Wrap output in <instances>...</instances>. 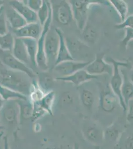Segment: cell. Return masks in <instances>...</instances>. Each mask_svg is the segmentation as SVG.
Instances as JSON below:
<instances>
[{
	"label": "cell",
	"mask_w": 133,
	"mask_h": 149,
	"mask_svg": "<svg viewBox=\"0 0 133 149\" xmlns=\"http://www.w3.org/2000/svg\"><path fill=\"white\" fill-rule=\"evenodd\" d=\"M5 101L2 99V97H0V110L2 109V107L3 106V104L5 103Z\"/></svg>",
	"instance_id": "obj_39"
},
{
	"label": "cell",
	"mask_w": 133,
	"mask_h": 149,
	"mask_svg": "<svg viewBox=\"0 0 133 149\" xmlns=\"http://www.w3.org/2000/svg\"></svg>",
	"instance_id": "obj_43"
},
{
	"label": "cell",
	"mask_w": 133,
	"mask_h": 149,
	"mask_svg": "<svg viewBox=\"0 0 133 149\" xmlns=\"http://www.w3.org/2000/svg\"><path fill=\"white\" fill-rule=\"evenodd\" d=\"M5 13L8 23L14 31L23 27L27 24L24 17L12 7H10L5 11Z\"/></svg>",
	"instance_id": "obj_18"
},
{
	"label": "cell",
	"mask_w": 133,
	"mask_h": 149,
	"mask_svg": "<svg viewBox=\"0 0 133 149\" xmlns=\"http://www.w3.org/2000/svg\"><path fill=\"white\" fill-rule=\"evenodd\" d=\"M9 31L5 10L3 5L0 8V36H4Z\"/></svg>",
	"instance_id": "obj_29"
},
{
	"label": "cell",
	"mask_w": 133,
	"mask_h": 149,
	"mask_svg": "<svg viewBox=\"0 0 133 149\" xmlns=\"http://www.w3.org/2000/svg\"><path fill=\"white\" fill-rule=\"evenodd\" d=\"M125 149H133V136H130L125 143Z\"/></svg>",
	"instance_id": "obj_37"
},
{
	"label": "cell",
	"mask_w": 133,
	"mask_h": 149,
	"mask_svg": "<svg viewBox=\"0 0 133 149\" xmlns=\"http://www.w3.org/2000/svg\"><path fill=\"white\" fill-rule=\"evenodd\" d=\"M22 39L27 49L29 57L31 60V64L34 67H37L36 63V57L38 49L37 40L30 38H26Z\"/></svg>",
	"instance_id": "obj_21"
},
{
	"label": "cell",
	"mask_w": 133,
	"mask_h": 149,
	"mask_svg": "<svg viewBox=\"0 0 133 149\" xmlns=\"http://www.w3.org/2000/svg\"><path fill=\"white\" fill-rule=\"evenodd\" d=\"M9 5L24 17L27 24L38 22L37 13L31 10L24 1H11L9 2Z\"/></svg>",
	"instance_id": "obj_13"
},
{
	"label": "cell",
	"mask_w": 133,
	"mask_h": 149,
	"mask_svg": "<svg viewBox=\"0 0 133 149\" xmlns=\"http://www.w3.org/2000/svg\"><path fill=\"white\" fill-rule=\"evenodd\" d=\"M15 40V37L10 31L4 36H0V49L3 51L12 52Z\"/></svg>",
	"instance_id": "obj_25"
},
{
	"label": "cell",
	"mask_w": 133,
	"mask_h": 149,
	"mask_svg": "<svg viewBox=\"0 0 133 149\" xmlns=\"http://www.w3.org/2000/svg\"><path fill=\"white\" fill-rule=\"evenodd\" d=\"M85 134L89 141L93 142H98L100 138V132L96 127H88L85 131Z\"/></svg>",
	"instance_id": "obj_30"
},
{
	"label": "cell",
	"mask_w": 133,
	"mask_h": 149,
	"mask_svg": "<svg viewBox=\"0 0 133 149\" xmlns=\"http://www.w3.org/2000/svg\"><path fill=\"white\" fill-rule=\"evenodd\" d=\"M52 20V6H51L49 16L45 24L42 26V32L40 37L37 40L38 49L36 57V63L37 67L40 69L42 72L47 71L49 69L44 52V42L47 33L50 29Z\"/></svg>",
	"instance_id": "obj_4"
},
{
	"label": "cell",
	"mask_w": 133,
	"mask_h": 149,
	"mask_svg": "<svg viewBox=\"0 0 133 149\" xmlns=\"http://www.w3.org/2000/svg\"><path fill=\"white\" fill-rule=\"evenodd\" d=\"M118 97L113 92H103L100 97V106L103 110L106 112H111L114 110L118 103Z\"/></svg>",
	"instance_id": "obj_17"
},
{
	"label": "cell",
	"mask_w": 133,
	"mask_h": 149,
	"mask_svg": "<svg viewBox=\"0 0 133 149\" xmlns=\"http://www.w3.org/2000/svg\"><path fill=\"white\" fill-rule=\"evenodd\" d=\"M84 69L90 74L99 75L107 74L112 75L113 67L112 65L105 62L104 60V54L97 53L94 60L86 66Z\"/></svg>",
	"instance_id": "obj_8"
},
{
	"label": "cell",
	"mask_w": 133,
	"mask_h": 149,
	"mask_svg": "<svg viewBox=\"0 0 133 149\" xmlns=\"http://www.w3.org/2000/svg\"><path fill=\"white\" fill-rule=\"evenodd\" d=\"M70 53L75 61H84V58L89 54V46L76 38H65Z\"/></svg>",
	"instance_id": "obj_9"
},
{
	"label": "cell",
	"mask_w": 133,
	"mask_h": 149,
	"mask_svg": "<svg viewBox=\"0 0 133 149\" xmlns=\"http://www.w3.org/2000/svg\"><path fill=\"white\" fill-rule=\"evenodd\" d=\"M42 26L39 22L27 24L20 29L14 30L15 37L20 38H30L38 40L42 32Z\"/></svg>",
	"instance_id": "obj_14"
},
{
	"label": "cell",
	"mask_w": 133,
	"mask_h": 149,
	"mask_svg": "<svg viewBox=\"0 0 133 149\" xmlns=\"http://www.w3.org/2000/svg\"><path fill=\"white\" fill-rule=\"evenodd\" d=\"M100 76L90 74L86 70H79L70 76L66 77H57L55 80L71 83L76 86H79L87 81L93 79H97Z\"/></svg>",
	"instance_id": "obj_12"
},
{
	"label": "cell",
	"mask_w": 133,
	"mask_h": 149,
	"mask_svg": "<svg viewBox=\"0 0 133 149\" xmlns=\"http://www.w3.org/2000/svg\"><path fill=\"white\" fill-rule=\"evenodd\" d=\"M0 149H1V148H0Z\"/></svg>",
	"instance_id": "obj_41"
},
{
	"label": "cell",
	"mask_w": 133,
	"mask_h": 149,
	"mask_svg": "<svg viewBox=\"0 0 133 149\" xmlns=\"http://www.w3.org/2000/svg\"><path fill=\"white\" fill-rule=\"evenodd\" d=\"M55 29L59 36L60 40L57 57L56 61L55 66L65 61L74 60L72 59V57L71 56L68 50L65 38L64 37V33L62 29L59 28H55Z\"/></svg>",
	"instance_id": "obj_15"
},
{
	"label": "cell",
	"mask_w": 133,
	"mask_h": 149,
	"mask_svg": "<svg viewBox=\"0 0 133 149\" xmlns=\"http://www.w3.org/2000/svg\"><path fill=\"white\" fill-rule=\"evenodd\" d=\"M119 14L121 22H123L127 17L128 6L126 2L123 0H110L109 1Z\"/></svg>",
	"instance_id": "obj_24"
},
{
	"label": "cell",
	"mask_w": 133,
	"mask_h": 149,
	"mask_svg": "<svg viewBox=\"0 0 133 149\" xmlns=\"http://www.w3.org/2000/svg\"><path fill=\"white\" fill-rule=\"evenodd\" d=\"M59 37L55 29L50 28L44 42V52L48 67L55 65L59 46Z\"/></svg>",
	"instance_id": "obj_7"
},
{
	"label": "cell",
	"mask_w": 133,
	"mask_h": 149,
	"mask_svg": "<svg viewBox=\"0 0 133 149\" xmlns=\"http://www.w3.org/2000/svg\"><path fill=\"white\" fill-rule=\"evenodd\" d=\"M127 118L129 120H133V99L130 100L127 105Z\"/></svg>",
	"instance_id": "obj_35"
},
{
	"label": "cell",
	"mask_w": 133,
	"mask_h": 149,
	"mask_svg": "<svg viewBox=\"0 0 133 149\" xmlns=\"http://www.w3.org/2000/svg\"><path fill=\"white\" fill-rule=\"evenodd\" d=\"M121 72L123 77V81L121 88L122 95L127 108L128 102L133 99V84L128 76L126 71L123 70Z\"/></svg>",
	"instance_id": "obj_19"
},
{
	"label": "cell",
	"mask_w": 133,
	"mask_h": 149,
	"mask_svg": "<svg viewBox=\"0 0 133 149\" xmlns=\"http://www.w3.org/2000/svg\"><path fill=\"white\" fill-rule=\"evenodd\" d=\"M72 10L73 19L78 29L81 32L88 23V12L90 7L93 4H104L100 1L71 0L69 1Z\"/></svg>",
	"instance_id": "obj_2"
},
{
	"label": "cell",
	"mask_w": 133,
	"mask_h": 149,
	"mask_svg": "<svg viewBox=\"0 0 133 149\" xmlns=\"http://www.w3.org/2000/svg\"><path fill=\"white\" fill-rule=\"evenodd\" d=\"M55 97V93L51 91L44 95V97L39 102L33 103L38 105L41 109L50 115H52V106Z\"/></svg>",
	"instance_id": "obj_20"
},
{
	"label": "cell",
	"mask_w": 133,
	"mask_h": 149,
	"mask_svg": "<svg viewBox=\"0 0 133 149\" xmlns=\"http://www.w3.org/2000/svg\"><path fill=\"white\" fill-rule=\"evenodd\" d=\"M115 27L118 29L126 28L133 29V14L128 16L123 22L116 24Z\"/></svg>",
	"instance_id": "obj_32"
},
{
	"label": "cell",
	"mask_w": 133,
	"mask_h": 149,
	"mask_svg": "<svg viewBox=\"0 0 133 149\" xmlns=\"http://www.w3.org/2000/svg\"><path fill=\"white\" fill-rule=\"evenodd\" d=\"M19 114V107L16 100L5 101L0 110V119L11 124L17 121Z\"/></svg>",
	"instance_id": "obj_11"
},
{
	"label": "cell",
	"mask_w": 133,
	"mask_h": 149,
	"mask_svg": "<svg viewBox=\"0 0 133 149\" xmlns=\"http://www.w3.org/2000/svg\"><path fill=\"white\" fill-rule=\"evenodd\" d=\"M62 100L64 103L71 104L72 102V97L69 93H66L63 95Z\"/></svg>",
	"instance_id": "obj_36"
},
{
	"label": "cell",
	"mask_w": 133,
	"mask_h": 149,
	"mask_svg": "<svg viewBox=\"0 0 133 149\" xmlns=\"http://www.w3.org/2000/svg\"><path fill=\"white\" fill-rule=\"evenodd\" d=\"M130 80H131L132 82V83L133 84V72H132V74L131 77V78H130Z\"/></svg>",
	"instance_id": "obj_40"
},
{
	"label": "cell",
	"mask_w": 133,
	"mask_h": 149,
	"mask_svg": "<svg viewBox=\"0 0 133 149\" xmlns=\"http://www.w3.org/2000/svg\"><path fill=\"white\" fill-rule=\"evenodd\" d=\"M0 97L5 101L17 100H27L29 97L14 91L0 84Z\"/></svg>",
	"instance_id": "obj_23"
},
{
	"label": "cell",
	"mask_w": 133,
	"mask_h": 149,
	"mask_svg": "<svg viewBox=\"0 0 133 149\" xmlns=\"http://www.w3.org/2000/svg\"><path fill=\"white\" fill-rule=\"evenodd\" d=\"M54 80L55 79H53L52 77L47 71L42 72L38 74L37 83L41 89L46 94L52 91L51 88Z\"/></svg>",
	"instance_id": "obj_22"
},
{
	"label": "cell",
	"mask_w": 133,
	"mask_h": 149,
	"mask_svg": "<svg viewBox=\"0 0 133 149\" xmlns=\"http://www.w3.org/2000/svg\"><path fill=\"white\" fill-rule=\"evenodd\" d=\"M52 9L53 19L63 26L69 24L73 19L72 10L69 1H50Z\"/></svg>",
	"instance_id": "obj_5"
},
{
	"label": "cell",
	"mask_w": 133,
	"mask_h": 149,
	"mask_svg": "<svg viewBox=\"0 0 133 149\" xmlns=\"http://www.w3.org/2000/svg\"><path fill=\"white\" fill-rule=\"evenodd\" d=\"M0 63L10 69L25 73L32 79H36V77L31 68L17 59L10 51L0 49Z\"/></svg>",
	"instance_id": "obj_6"
},
{
	"label": "cell",
	"mask_w": 133,
	"mask_h": 149,
	"mask_svg": "<svg viewBox=\"0 0 133 149\" xmlns=\"http://www.w3.org/2000/svg\"><path fill=\"white\" fill-rule=\"evenodd\" d=\"M32 80L25 73L6 67L0 68V84L27 97L32 90Z\"/></svg>",
	"instance_id": "obj_1"
},
{
	"label": "cell",
	"mask_w": 133,
	"mask_h": 149,
	"mask_svg": "<svg viewBox=\"0 0 133 149\" xmlns=\"http://www.w3.org/2000/svg\"><path fill=\"white\" fill-rule=\"evenodd\" d=\"M125 29L126 34L125 37L121 41V43L123 46L127 48L129 43L133 40V29L126 28Z\"/></svg>",
	"instance_id": "obj_33"
},
{
	"label": "cell",
	"mask_w": 133,
	"mask_h": 149,
	"mask_svg": "<svg viewBox=\"0 0 133 149\" xmlns=\"http://www.w3.org/2000/svg\"><path fill=\"white\" fill-rule=\"evenodd\" d=\"M4 149H10L8 138L7 137H5L4 138Z\"/></svg>",
	"instance_id": "obj_38"
},
{
	"label": "cell",
	"mask_w": 133,
	"mask_h": 149,
	"mask_svg": "<svg viewBox=\"0 0 133 149\" xmlns=\"http://www.w3.org/2000/svg\"><path fill=\"white\" fill-rule=\"evenodd\" d=\"M91 61H67L59 63L54 66V72L59 74V77L70 76L77 72L84 69Z\"/></svg>",
	"instance_id": "obj_10"
},
{
	"label": "cell",
	"mask_w": 133,
	"mask_h": 149,
	"mask_svg": "<svg viewBox=\"0 0 133 149\" xmlns=\"http://www.w3.org/2000/svg\"><path fill=\"white\" fill-rule=\"evenodd\" d=\"M0 120H1V119H0Z\"/></svg>",
	"instance_id": "obj_42"
},
{
	"label": "cell",
	"mask_w": 133,
	"mask_h": 149,
	"mask_svg": "<svg viewBox=\"0 0 133 149\" xmlns=\"http://www.w3.org/2000/svg\"><path fill=\"white\" fill-rule=\"evenodd\" d=\"M81 32L83 38L86 42L91 43H94L96 42L98 38V33L94 27L86 24Z\"/></svg>",
	"instance_id": "obj_27"
},
{
	"label": "cell",
	"mask_w": 133,
	"mask_h": 149,
	"mask_svg": "<svg viewBox=\"0 0 133 149\" xmlns=\"http://www.w3.org/2000/svg\"><path fill=\"white\" fill-rule=\"evenodd\" d=\"M51 4L50 1H43L42 6L37 12L38 22L41 26H44L49 16Z\"/></svg>",
	"instance_id": "obj_26"
},
{
	"label": "cell",
	"mask_w": 133,
	"mask_h": 149,
	"mask_svg": "<svg viewBox=\"0 0 133 149\" xmlns=\"http://www.w3.org/2000/svg\"><path fill=\"white\" fill-rule=\"evenodd\" d=\"M107 63L112 65L113 67V72L110 81L111 90L113 93L118 97L120 104L124 110L126 111L127 108L122 95L121 88L123 84V77L120 68L121 67L128 68L129 64L127 62L117 61L111 57H108L107 59Z\"/></svg>",
	"instance_id": "obj_3"
},
{
	"label": "cell",
	"mask_w": 133,
	"mask_h": 149,
	"mask_svg": "<svg viewBox=\"0 0 133 149\" xmlns=\"http://www.w3.org/2000/svg\"><path fill=\"white\" fill-rule=\"evenodd\" d=\"M12 52L15 58L21 62L28 66L31 64L27 49L22 38L15 37L14 47Z\"/></svg>",
	"instance_id": "obj_16"
},
{
	"label": "cell",
	"mask_w": 133,
	"mask_h": 149,
	"mask_svg": "<svg viewBox=\"0 0 133 149\" xmlns=\"http://www.w3.org/2000/svg\"><path fill=\"white\" fill-rule=\"evenodd\" d=\"M24 2L31 10L36 13L43 3L42 0H24Z\"/></svg>",
	"instance_id": "obj_31"
},
{
	"label": "cell",
	"mask_w": 133,
	"mask_h": 149,
	"mask_svg": "<svg viewBox=\"0 0 133 149\" xmlns=\"http://www.w3.org/2000/svg\"><path fill=\"white\" fill-rule=\"evenodd\" d=\"M80 96L84 105L87 109H91L94 102V96L92 92L88 90L83 89L81 92Z\"/></svg>",
	"instance_id": "obj_28"
},
{
	"label": "cell",
	"mask_w": 133,
	"mask_h": 149,
	"mask_svg": "<svg viewBox=\"0 0 133 149\" xmlns=\"http://www.w3.org/2000/svg\"><path fill=\"white\" fill-rule=\"evenodd\" d=\"M119 132L116 129L110 128L107 129L105 132V136L106 139L109 140L115 141L118 138Z\"/></svg>",
	"instance_id": "obj_34"
}]
</instances>
